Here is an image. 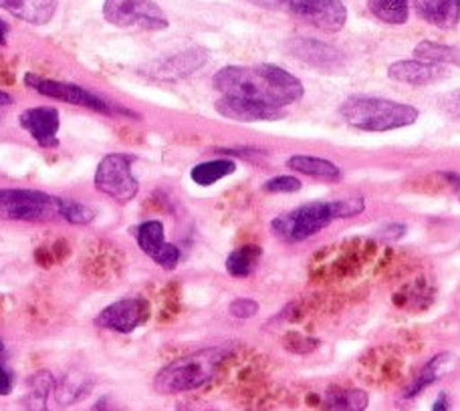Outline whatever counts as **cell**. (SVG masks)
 Returning a JSON list of instances; mask_svg holds the SVG:
<instances>
[{"mask_svg": "<svg viewBox=\"0 0 460 411\" xmlns=\"http://www.w3.org/2000/svg\"><path fill=\"white\" fill-rule=\"evenodd\" d=\"M225 357V349H204L178 359L155 375L154 389L162 396H176V393L199 389L215 377Z\"/></svg>", "mask_w": 460, "mask_h": 411, "instance_id": "cell-4", "label": "cell"}, {"mask_svg": "<svg viewBox=\"0 0 460 411\" xmlns=\"http://www.w3.org/2000/svg\"><path fill=\"white\" fill-rule=\"evenodd\" d=\"M89 389H92V381H89V377L84 373H69L63 377V381L57 385V401H59L61 406H71V404H77L79 399H84Z\"/></svg>", "mask_w": 460, "mask_h": 411, "instance_id": "cell-25", "label": "cell"}, {"mask_svg": "<svg viewBox=\"0 0 460 411\" xmlns=\"http://www.w3.org/2000/svg\"><path fill=\"white\" fill-rule=\"evenodd\" d=\"M259 312V302L252 299H236L230 302V315L236 319H251Z\"/></svg>", "mask_w": 460, "mask_h": 411, "instance_id": "cell-30", "label": "cell"}, {"mask_svg": "<svg viewBox=\"0 0 460 411\" xmlns=\"http://www.w3.org/2000/svg\"><path fill=\"white\" fill-rule=\"evenodd\" d=\"M388 75L390 79L408 85H434L445 81L450 73L442 65L426 63L420 59H408L392 63L388 67Z\"/></svg>", "mask_w": 460, "mask_h": 411, "instance_id": "cell-14", "label": "cell"}, {"mask_svg": "<svg viewBox=\"0 0 460 411\" xmlns=\"http://www.w3.org/2000/svg\"><path fill=\"white\" fill-rule=\"evenodd\" d=\"M134 162V155L128 153L105 155L95 170L93 184L97 190L119 204H128L134 200L139 192V184L134 171H131Z\"/></svg>", "mask_w": 460, "mask_h": 411, "instance_id": "cell-6", "label": "cell"}, {"mask_svg": "<svg viewBox=\"0 0 460 411\" xmlns=\"http://www.w3.org/2000/svg\"><path fill=\"white\" fill-rule=\"evenodd\" d=\"M404 232H406V228L402 224H390L388 228H384V234L388 238H394V240H398V238L404 236Z\"/></svg>", "mask_w": 460, "mask_h": 411, "instance_id": "cell-32", "label": "cell"}, {"mask_svg": "<svg viewBox=\"0 0 460 411\" xmlns=\"http://www.w3.org/2000/svg\"><path fill=\"white\" fill-rule=\"evenodd\" d=\"M207 51H202V48H190V51L172 57L170 61H164L155 75H158V79H182L196 69H200L207 63Z\"/></svg>", "mask_w": 460, "mask_h": 411, "instance_id": "cell-18", "label": "cell"}, {"mask_svg": "<svg viewBox=\"0 0 460 411\" xmlns=\"http://www.w3.org/2000/svg\"><path fill=\"white\" fill-rule=\"evenodd\" d=\"M24 83H27L31 89H35L37 93L51 97V100H57V101L87 107V109H93L97 113H105V115L113 113L111 107L105 103L102 97H97L95 93L87 92V89L79 87L75 83H63V81L32 75V73L24 75Z\"/></svg>", "mask_w": 460, "mask_h": 411, "instance_id": "cell-8", "label": "cell"}, {"mask_svg": "<svg viewBox=\"0 0 460 411\" xmlns=\"http://www.w3.org/2000/svg\"><path fill=\"white\" fill-rule=\"evenodd\" d=\"M367 393L361 389H338L330 391L323 399L325 411H366Z\"/></svg>", "mask_w": 460, "mask_h": 411, "instance_id": "cell-23", "label": "cell"}, {"mask_svg": "<svg viewBox=\"0 0 460 411\" xmlns=\"http://www.w3.org/2000/svg\"><path fill=\"white\" fill-rule=\"evenodd\" d=\"M291 53L299 57L301 61H307L315 67H327V65H338L340 53L333 47L319 43L314 39H297L291 43Z\"/></svg>", "mask_w": 460, "mask_h": 411, "instance_id": "cell-19", "label": "cell"}, {"mask_svg": "<svg viewBox=\"0 0 460 411\" xmlns=\"http://www.w3.org/2000/svg\"><path fill=\"white\" fill-rule=\"evenodd\" d=\"M93 411H115V409L111 407V399H110V398H102V399L97 401V404L93 406Z\"/></svg>", "mask_w": 460, "mask_h": 411, "instance_id": "cell-34", "label": "cell"}, {"mask_svg": "<svg viewBox=\"0 0 460 411\" xmlns=\"http://www.w3.org/2000/svg\"><path fill=\"white\" fill-rule=\"evenodd\" d=\"M217 111L226 119L241 123H257V121H277L285 118L283 107H269L261 103H252L246 100H234V97H223L217 101Z\"/></svg>", "mask_w": 460, "mask_h": 411, "instance_id": "cell-13", "label": "cell"}, {"mask_svg": "<svg viewBox=\"0 0 460 411\" xmlns=\"http://www.w3.org/2000/svg\"><path fill=\"white\" fill-rule=\"evenodd\" d=\"M21 127L29 131L31 137L40 147H57L59 145V127L61 118L55 107H31V109L22 111L19 118Z\"/></svg>", "mask_w": 460, "mask_h": 411, "instance_id": "cell-12", "label": "cell"}, {"mask_svg": "<svg viewBox=\"0 0 460 411\" xmlns=\"http://www.w3.org/2000/svg\"><path fill=\"white\" fill-rule=\"evenodd\" d=\"M55 389V380L49 372H39L29 380V393L24 404L29 411H47V401Z\"/></svg>", "mask_w": 460, "mask_h": 411, "instance_id": "cell-24", "label": "cell"}, {"mask_svg": "<svg viewBox=\"0 0 460 411\" xmlns=\"http://www.w3.org/2000/svg\"><path fill=\"white\" fill-rule=\"evenodd\" d=\"M152 309L146 299H121L105 307L95 319V325L108 331L121 335L134 333L136 328L146 325L150 320Z\"/></svg>", "mask_w": 460, "mask_h": 411, "instance_id": "cell-9", "label": "cell"}, {"mask_svg": "<svg viewBox=\"0 0 460 411\" xmlns=\"http://www.w3.org/2000/svg\"><path fill=\"white\" fill-rule=\"evenodd\" d=\"M340 113L351 127L364 131H392L408 127L420 118L414 105L377 100V97H349L341 103Z\"/></svg>", "mask_w": 460, "mask_h": 411, "instance_id": "cell-3", "label": "cell"}, {"mask_svg": "<svg viewBox=\"0 0 460 411\" xmlns=\"http://www.w3.org/2000/svg\"><path fill=\"white\" fill-rule=\"evenodd\" d=\"M418 14L438 29H455L460 19V0H414Z\"/></svg>", "mask_w": 460, "mask_h": 411, "instance_id": "cell-16", "label": "cell"}, {"mask_svg": "<svg viewBox=\"0 0 460 411\" xmlns=\"http://www.w3.org/2000/svg\"><path fill=\"white\" fill-rule=\"evenodd\" d=\"M137 246L147 254L155 265H160L166 270H174L180 262V249L176 244L166 242V232L160 220L142 222L136 228Z\"/></svg>", "mask_w": 460, "mask_h": 411, "instance_id": "cell-11", "label": "cell"}, {"mask_svg": "<svg viewBox=\"0 0 460 411\" xmlns=\"http://www.w3.org/2000/svg\"><path fill=\"white\" fill-rule=\"evenodd\" d=\"M293 171H299V174H305L309 178L322 179V182H340L341 179V170L332 163L330 160L315 158V155H293L287 162Z\"/></svg>", "mask_w": 460, "mask_h": 411, "instance_id": "cell-17", "label": "cell"}, {"mask_svg": "<svg viewBox=\"0 0 460 411\" xmlns=\"http://www.w3.org/2000/svg\"><path fill=\"white\" fill-rule=\"evenodd\" d=\"M414 55H416V59L426 61V63L458 65V48L456 47L430 43V40H422V43L414 48Z\"/></svg>", "mask_w": 460, "mask_h": 411, "instance_id": "cell-27", "label": "cell"}, {"mask_svg": "<svg viewBox=\"0 0 460 411\" xmlns=\"http://www.w3.org/2000/svg\"><path fill=\"white\" fill-rule=\"evenodd\" d=\"M262 257V249L257 244H244L241 249L228 254L226 273L234 278H244L252 275V270L259 267Z\"/></svg>", "mask_w": 460, "mask_h": 411, "instance_id": "cell-20", "label": "cell"}, {"mask_svg": "<svg viewBox=\"0 0 460 411\" xmlns=\"http://www.w3.org/2000/svg\"><path fill=\"white\" fill-rule=\"evenodd\" d=\"M4 351V343H3V339H0V353Z\"/></svg>", "mask_w": 460, "mask_h": 411, "instance_id": "cell-37", "label": "cell"}, {"mask_svg": "<svg viewBox=\"0 0 460 411\" xmlns=\"http://www.w3.org/2000/svg\"><path fill=\"white\" fill-rule=\"evenodd\" d=\"M215 89L223 93V97L269 107H287L299 101L305 93L297 77L269 63L252 65V67L230 65L220 69L215 75Z\"/></svg>", "mask_w": 460, "mask_h": 411, "instance_id": "cell-1", "label": "cell"}, {"mask_svg": "<svg viewBox=\"0 0 460 411\" xmlns=\"http://www.w3.org/2000/svg\"><path fill=\"white\" fill-rule=\"evenodd\" d=\"M450 363H453V355H450V353H440V355L430 359L429 363L424 365L420 375L416 377V381L410 385V389L406 391V398L408 399L416 398L418 393H422L426 388H429V385H432L434 381L440 380V375L448 372Z\"/></svg>", "mask_w": 460, "mask_h": 411, "instance_id": "cell-22", "label": "cell"}, {"mask_svg": "<svg viewBox=\"0 0 460 411\" xmlns=\"http://www.w3.org/2000/svg\"><path fill=\"white\" fill-rule=\"evenodd\" d=\"M367 6L376 19L388 24H404L410 16L408 0H367Z\"/></svg>", "mask_w": 460, "mask_h": 411, "instance_id": "cell-26", "label": "cell"}, {"mask_svg": "<svg viewBox=\"0 0 460 411\" xmlns=\"http://www.w3.org/2000/svg\"><path fill=\"white\" fill-rule=\"evenodd\" d=\"M59 218V198L27 188L0 190V220L45 222Z\"/></svg>", "mask_w": 460, "mask_h": 411, "instance_id": "cell-5", "label": "cell"}, {"mask_svg": "<svg viewBox=\"0 0 460 411\" xmlns=\"http://www.w3.org/2000/svg\"><path fill=\"white\" fill-rule=\"evenodd\" d=\"M291 13L311 27L338 32L348 22V8L341 0H289Z\"/></svg>", "mask_w": 460, "mask_h": 411, "instance_id": "cell-10", "label": "cell"}, {"mask_svg": "<svg viewBox=\"0 0 460 411\" xmlns=\"http://www.w3.org/2000/svg\"><path fill=\"white\" fill-rule=\"evenodd\" d=\"M13 103V100H11V95L8 93H4L3 89H0V105H11Z\"/></svg>", "mask_w": 460, "mask_h": 411, "instance_id": "cell-36", "label": "cell"}, {"mask_svg": "<svg viewBox=\"0 0 460 411\" xmlns=\"http://www.w3.org/2000/svg\"><path fill=\"white\" fill-rule=\"evenodd\" d=\"M267 194H295L301 190V182L295 176H277L262 186Z\"/></svg>", "mask_w": 460, "mask_h": 411, "instance_id": "cell-29", "label": "cell"}, {"mask_svg": "<svg viewBox=\"0 0 460 411\" xmlns=\"http://www.w3.org/2000/svg\"><path fill=\"white\" fill-rule=\"evenodd\" d=\"M6 35H8V24L0 19V47L6 45Z\"/></svg>", "mask_w": 460, "mask_h": 411, "instance_id": "cell-35", "label": "cell"}, {"mask_svg": "<svg viewBox=\"0 0 460 411\" xmlns=\"http://www.w3.org/2000/svg\"><path fill=\"white\" fill-rule=\"evenodd\" d=\"M366 210L364 198H348L335 202H311L285 212L270 222V230L285 242H303L338 218H353Z\"/></svg>", "mask_w": 460, "mask_h": 411, "instance_id": "cell-2", "label": "cell"}, {"mask_svg": "<svg viewBox=\"0 0 460 411\" xmlns=\"http://www.w3.org/2000/svg\"><path fill=\"white\" fill-rule=\"evenodd\" d=\"M59 218L67 220L69 224L85 226V224H89V222L95 220V210L89 208V206H85V204L59 198Z\"/></svg>", "mask_w": 460, "mask_h": 411, "instance_id": "cell-28", "label": "cell"}, {"mask_svg": "<svg viewBox=\"0 0 460 411\" xmlns=\"http://www.w3.org/2000/svg\"><path fill=\"white\" fill-rule=\"evenodd\" d=\"M59 0H0V8L29 24H47L57 13Z\"/></svg>", "mask_w": 460, "mask_h": 411, "instance_id": "cell-15", "label": "cell"}, {"mask_svg": "<svg viewBox=\"0 0 460 411\" xmlns=\"http://www.w3.org/2000/svg\"><path fill=\"white\" fill-rule=\"evenodd\" d=\"M14 388V377L8 369L0 363V396H11Z\"/></svg>", "mask_w": 460, "mask_h": 411, "instance_id": "cell-31", "label": "cell"}, {"mask_svg": "<svg viewBox=\"0 0 460 411\" xmlns=\"http://www.w3.org/2000/svg\"><path fill=\"white\" fill-rule=\"evenodd\" d=\"M105 21L119 29L166 31L168 16L155 0H105Z\"/></svg>", "mask_w": 460, "mask_h": 411, "instance_id": "cell-7", "label": "cell"}, {"mask_svg": "<svg viewBox=\"0 0 460 411\" xmlns=\"http://www.w3.org/2000/svg\"><path fill=\"white\" fill-rule=\"evenodd\" d=\"M432 411H450V404H448L447 393H440V396L437 398V401H434Z\"/></svg>", "mask_w": 460, "mask_h": 411, "instance_id": "cell-33", "label": "cell"}, {"mask_svg": "<svg viewBox=\"0 0 460 411\" xmlns=\"http://www.w3.org/2000/svg\"><path fill=\"white\" fill-rule=\"evenodd\" d=\"M236 171V163L228 158L223 160H212V162H204L199 163V166L192 168L190 178L194 184L199 186H212L225 179L228 176H233Z\"/></svg>", "mask_w": 460, "mask_h": 411, "instance_id": "cell-21", "label": "cell"}]
</instances>
